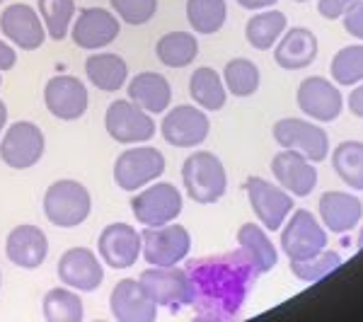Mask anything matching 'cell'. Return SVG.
<instances>
[{"label": "cell", "instance_id": "19", "mask_svg": "<svg viewBox=\"0 0 363 322\" xmlns=\"http://www.w3.org/2000/svg\"><path fill=\"white\" fill-rule=\"evenodd\" d=\"M140 231L128 223H109L97 238L99 260L112 269H131L140 257Z\"/></svg>", "mask_w": 363, "mask_h": 322}, {"label": "cell", "instance_id": "2", "mask_svg": "<svg viewBox=\"0 0 363 322\" xmlns=\"http://www.w3.org/2000/svg\"><path fill=\"white\" fill-rule=\"evenodd\" d=\"M182 184L191 201L196 204H216L228 191V172L225 165L211 150H194L182 165Z\"/></svg>", "mask_w": 363, "mask_h": 322}, {"label": "cell", "instance_id": "40", "mask_svg": "<svg viewBox=\"0 0 363 322\" xmlns=\"http://www.w3.org/2000/svg\"><path fill=\"white\" fill-rule=\"evenodd\" d=\"M359 0H318V13L325 20H339L351 5H356Z\"/></svg>", "mask_w": 363, "mask_h": 322}, {"label": "cell", "instance_id": "25", "mask_svg": "<svg viewBox=\"0 0 363 322\" xmlns=\"http://www.w3.org/2000/svg\"><path fill=\"white\" fill-rule=\"evenodd\" d=\"M320 218L330 233L344 235L361 223L363 204L359 196L349 194V191H325L320 196Z\"/></svg>", "mask_w": 363, "mask_h": 322}, {"label": "cell", "instance_id": "41", "mask_svg": "<svg viewBox=\"0 0 363 322\" xmlns=\"http://www.w3.org/2000/svg\"><path fill=\"white\" fill-rule=\"evenodd\" d=\"M15 63H17V51L13 49V44H8V42L0 39V73L13 70Z\"/></svg>", "mask_w": 363, "mask_h": 322}, {"label": "cell", "instance_id": "23", "mask_svg": "<svg viewBox=\"0 0 363 322\" xmlns=\"http://www.w3.org/2000/svg\"><path fill=\"white\" fill-rule=\"evenodd\" d=\"M126 95L133 104L145 109L148 114H165L172 104V85L162 73L155 70H143L136 73L126 83Z\"/></svg>", "mask_w": 363, "mask_h": 322}, {"label": "cell", "instance_id": "30", "mask_svg": "<svg viewBox=\"0 0 363 322\" xmlns=\"http://www.w3.org/2000/svg\"><path fill=\"white\" fill-rule=\"evenodd\" d=\"M155 56L167 68H186L199 56V39L191 32H167L157 39Z\"/></svg>", "mask_w": 363, "mask_h": 322}, {"label": "cell", "instance_id": "33", "mask_svg": "<svg viewBox=\"0 0 363 322\" xmlns=\"http://www.w3.org/2000/svg\"><path fill=\"white\" fill-rule=\"evenodd\" d=\"M186 22L194 34H216L228 20L225 0H186Z\"/></svg>", "mask_w": 363, "mask_h": 322}, {"label": "cell", "instance_id": "22", "mask_svg": "<svg viewBox=\"0 0 363 322\" xmlns=\"http://www.w3.org/2000/svg\"><path fill=\"white\" fill-rule=\"evenodd\" d=\"M5 255L20 269H39L49 257V238L39 226L22 223L15 226L5 238Z\"/></svg>", "mask_w": 363, "mask_h": 322}, {"label": "cell", "instance_id": "16", "mask_svg": "<svg viewBox=\"0 0 363 322\" xmlns=\"http://www.w3.org/2000/svg\"><path fill=\"white\" fill-rule=\"evenodd\" d=\"M44 104L51 112V116L61 121H78L85 116L87 104H90V95L87 87L75 75H54L49 83L44 85Z\"/></svg>", "mask_w": 363, "mask_h": 322}, {"label": "cell", "instance_id": "12", "mask_svg": "<svg viewBox=\"0 0 363 322\" xmlns=\"http://www.w3.org/2000/svg\"><path fill=\"white\" fill-rule=\"evenodd\" d=\"M160 133L174 148H199L211 133V119L201 107L177 104L162 114Z\"/></svg>", "mask_w": 363, "mask_h": 322}, {"label": "cell", "instance_id": "13", "mask_svg": "<svg viewBox=\"0 0 363 322\" xmlns=\"http://www.w3.org/2000/svg\"><path fill=\"white\" fill-rule=\"evenodd\" d=\"M140 284L157 308H167L169 313H179L184 306H191V281L186 269L182 267H148L140 274Z\"/></svg>", "mask_w": 363, "mask_h": 322}, {"label": "cell", "instance_id": "4", "mask_svg": "<svg viewBox=\"0 0 363 322\" xmlns=\"http://www.w3.org/2000/svg\"><path fill=\"white\" fill-rule=\"evenodd\" d=\"M140 257L150 267H174L189 257L191 235L177 221L165 226H143L140 231Z\"/></svg>", "mask_w": 363, "mask_h": 322}, {"label": "cell", "instance_id": "21", "mask_svg": "<svg viewBox=\"0 0 363 322\" xmlns=\"http://www.w3.org/2000/svg\"><path fill=\"white\" fill-rule=\"evenodd\" d=\"M272 174L294 196H310L318 187V167L298 150H279L272 160Z\"/></svg>", "mask_w": 363, "mask_h": 322}, {"label": "cell", "instance_id": "48", "mask_svg": "<svg viewBox=\"0 0 363 322\" xmlns=\"http://www.w3.org/2000/svg\"><path fill=\"white\" fill-rule=\"evenodd\" d=\"M0 286H3V274H0Z\"/></svg>", "mask_w": 363, "mask_h": 322}, {"label": "cell", "instance_id": "6", "mask_svg": "<svg viewBox=\"0 0 363 322\" xmlns=\"http://www.w3.org/2000/svg\"><path fill=\"white\" fill-rule=\"evenodd\" d=\"M131 213L136 216L140 226H165L179 218L184 209L182 191L172 182H150L143 189L133 191Z\"/></svg>", "mask_w": 363, "mask_h": 322}, {"label": "cell", "instance_id": "43", "mask_svg": "<svg viewBox=\"0 0 363 322\" xmlns=\"http://www.w3.org/2000/svg\"><path fill=\"white\" fill-rule=\"evenodd\" d=\"M240 8L245 10H252V13H259V10H267V8H274L279 0H235Z\"/></svg>", "mask_w": 363, "mask_h": 322}, {"label": "cell", "instance_id": "28", "mask_svg": "<svg viewBox=\"0 0 363 322\" xmlns=\"http://www.w3.org/2000/svg\"><path fill=\"white\" fill-rule=\"evenodd\" d=\"M189 97L203 112H220L228 102V90L223 75L211 66H201L189 78Z\"/></svg>", "mask_w": 363, "mask_h": 322}, {"label": "cell", "instance_id": "15", "mask_svg": "<svg viewBox=\"0 0 363 322\" xmlns=\"http://www.w3.org/2000/svg\"><path fill=\"white\" fill-rule=\"evenodd\" d=\"M56 274L63 286L80 294H92L104 281V262L90 248H70L58 257Z\"/></svg>", "mask_w": 363, "mask_h": 322}, {"label": "cell", "instance_id": "47", "mask_svg": "<svg viewBox=\"0 0 363 322\" xmlns=\"http://www.w3.org/2000/svg\"><path fill=\"white\" fill-rule=\"evenodd\" d=\"M0 85H3V73H0Z\"/></svg>", "mask_w": 363, "mask_h": 322}, {"label": "cell", "instance_id": "7", "mask_svg": "<svg viewBox=\"0 0 363 322\" xmlns=\"http://www.w3.org/2000/svg\"><path fill=\"white\" fill-rule=\"evenodd\" d=\"M327 248V228L308 209L291 211V218L281 226V250L291 262H301Z\"/></svg>", "mask_w": 363, "mask_h": 322}, {"label": "cell", "instance_id": "20", "mask_svg": "<svg viewBox=\"0 0 363 322\" xmlns=\"http://www.w3.org/2000/svg\"><path fill=\"white\" fill-rule=\"evenodd\" d=\"M109 310L119 322H155L157 303L140 279H121L109 294Z\"/></svg>", "mask_w": 363, "mask_h": 322}, {"label": "cell", "instance_id": "14", "mask_svg": "<svg viewBox=\"0 0 363 322\" xmlns=\"http://www.w3.org/2000/svg\"><path fill=\"white\" fill-rule=\"evenodd\" d=\"M121 34V20L107 8H83L75 13L70 25V34L78 49L85 51H102L114 44Z\"/></svg>", "mask_w": 363, "mask_h": 322}, {"label": "cell", "instance_id": "38", "mask_svg": "<svg viewBox=\"0 0 363 322\" xmlns=\"http://www.w3.org/2000/svg\"><path fill=\"white\" fill-rule=\"evenodd\" d=\"M109 8L121 22L140 27L157 15V0H109Z\"/></svg>", "mask_w": 363, "mask_h": 322}, {"label": "cell", "instance_id": "9", "mask_svg": "<svg viewBox=\"0 0 363 322\" xmlns=\"http://www.w3.org/2000/svg\"><path fill=\"white\" fill-rule=\"evenodd\" d=\"M104 128H107L109 138H114L121 145H138L148 143L155 136L157 126L153 114L140 109L131 99H114L107 107L104 114Z\"/></svg>", "mask_w": 363, "mask_h": 322}, {"label": "cell", "instance_id": "44", "mask_svg": "<svg viewBox=\"0 0 363 322\" xmlns=\"http://www.w3.org/2000/svg\"><path fill=\"white\" fill-rule=\"evenodd\" d=\"M5 126H8V104L0 99V136H3Z\"/></svg>", "mask_w": 363, "mask_h": 322}, {"label": "cell", "instance_id": "10", "mask_svg": "<svg viewBox=\"0 0 363 322\" xmlns=\"http://www.w3.org/2000/svg\"><path fill=\"white\" fill-rule=\"evenodd\" d=\"M245 191H247V201L255 211L257 221L267 228V231H281L286 218L294 211V194L286 191L284 187L272 184L264 177H247L245 179Z\"/></svg>", "mask_w": 363, "mask_h": 322}, {"label": "cell", "instance_id": "1", "mask_svg": "<svg viewBox=\"0 0 363 322\" xmlns=\"http://www.w3.org/2000/svg\"><path fill=\"white\" fill-rule=\"evenodd\" d=\"M186 274L191 281V306L203 320L235 318L259 277L240 248L235 252L189 262Z\"/></svg>", "mask_w": 363, "mask_h": 322}, {"label": "cell", "instance_id": "8", "mask_svg": "<svg viewBox=\"0 0 363 322\" xmlns=\"http://www.w3.org/2000/svg\"><path fill=\"white\" fill-rule=\"evenodd\" d=\"M46 138L34 121H15L0 136V160L13 170H29L44 157Z\"/></svg>", "mask_w": 363, "mask_h": 322}, {"label": "cell", "instance_id": "37", "mask_svg": "<svg viewBox=\"0 0 363 322\" xmlns=\"http://www.w3.org/2000/svg\"><path fill=\"white\" fill-rule=\"evenodd\" d=\"M342 265V255L337 250H320L318 255L308 257V260L301 262H291V272H294L296 279L306 281V284H315V281L325 279L330 272Z\"/></svg>", "mask_w": 363, "mask_h": 322}, {"label": "cell", "instance_id": "39", "mask_svg": "<svg viewBox=\"0 0 363 322\" xmlns=\"http://www.w3.org/2000/svg\"><path fill=\"white\" fill-rule=\"evenodd\" d=\"M342 22H344V29H347L351 37H356L363 42V0H359L356 5H351L347 13L342 15Z\"/></svg>", "mask_w": 363, "mask_h": 322}, {"label": "cell", "instance_id": "42", "mask_svg": "<svg viewBox=\"0 0 363 322\" xmlns=\"http://www.w3.org/2000/svg\"><path fill=\"white\" fill-rule=\"evenodd\" d=\"M349 112L363 119V83L354 85V90L349 92Z\"/></svg>", "mask_w": 363, "mask_h": 322}, {"label": "cell", "instance_id": "32", "mask_svg": "<svg viewBox=\"0 0 363 322\" xmlns=\"http://www.w3.org/2000/svg\"><path fill=\"white\" fill-rule=\"evenodd\" d=\"M332 167L344 184L363 191V140H342L332 153Z\"/></svg>", "mask_w": 363, "mask_h": 322}, {"label": "cell", "instance_id": "18", "mask_svg": "<svg viewBox=\"0 0 363 322\" xmlns=\"http://www.w3.org/2000/svg\"><path fill=\"white\" fill-rule=\"evenodd\" d=\"M298 107L301 112L310 116L313 121L327 124L335 121L339 114L344 112V95L342 90L330 83L322 75H310L298 87Z\"/></svg>", "mask_w": 363, "mask_h": 322}, {"label": "cell", "instance_id": "5", "mask_svg": "<svg viewBox=\"0 0 363 322\" xmlns=\"http://www.w3.org/2000/svg\"><path fill=\"white\" fill-rule=\"evenodd\" d=\"M165 167L167 162L162 150L148 143H138L136 148H126L124 153H119L114 160V182L121 191L133 194L160 179L165 174Z\"/></svg>", "mask_w": 363, "mask_h": 322}, {"label": "cell", "instance_id": "34", "mask_svg": "<svg viewBox=\"0 0 363 322\" xmlns=\"http://www.w3.org/2000/svg\"><path fill=\"white\" fill-rule=\"evenodd\" d=\"M223 83H225L228 95L252 97L259 90V83H262L259 68H257V63H252L250 58H233L223 68Z\"/></svg>", "mask_w": 363, "mask_h": 322}, {"label": "cell", "instance_id": "35", "mask_svg": "<svg viewBox=\"0 0 363 322\" xmlns=\"http://www.w3.org/2000/svg\"><path fill=\"white\" fill-rule=\"evenodd\" d=\"M37 10L46 27V37L63 42L75 20V0H39Z\"/></svg>", "mask_w": 363, "mask_h": 322}, {"label": "cell", "instance_id": "29", "mask_svg": "<svg viewBox=\"0 0 363 322\" xmlns=\"http://www.w3.org/2000/svg\"><path fill=\"white\" fill-rule=\"evenodd\" d=\"M286 29H289V17L281 13V10L267 8L247 20V25H245V39H247L252 49L269 51L272 46H277Z\"/></svg>", "mask_w": 363, "mask_h": 322}, {"label": "cell", "instance_id": "36", "mask_svg": "<svg viewBox=\"0 0 363 322\" xmlns=\"http://www.w3.org/2000/svg\"><path fill=\"white\" fill-rule=\"evenodd\" d=\"M330 73L332 80L344 87L363 83V44H351L339 49L332 58Z\"/></svg>", "mask_w": 363, "mask_h": 322}, {"label": "cell", "instance_id": "3", "mask_svg": "<svg viewBox=\"0 0 363 322\" xmlns=\"http://www.w3.org/2000/svg\"><path fill=\"white\" fill-rule=\"evenodd\" d=\"M90 189L78 179H56L44 194V216L56 228H78L90 218Z\"/></svg>", "mask_w": 363, "mask_h": 322}, {"label": "cell", "instance_id": "26", "mask_svg": "<svg viewBox=\"0 0 363 322\" xmlns=\"http://www.w3.org/2000/svg\"><path fill=\"white\" fill-rule=\"evenodd\" d=\"M85 75L97 90L116 92L128 83V66L114 51H95L85 61Z\"/></svg>", "mask_w": 363, "mask_h": 322}, {"label": "cell", "instance_id": "27", "mask_svg": "<svg viewBox=\"0 0 363 322\" xmlns=\"http://www.w3.org/2000/svg\"><path fill=\"white\" fill-rule=\"evenodd\" d=\"M238 248L250 257L259 277L267 272H272V269L279 265V252H277V248H274L272 238L267 235V228L262 223L259 226L257 223L240 226Z\"/></svg>", "mask_w": 363, "mask_h": 322}, {"label": "cell", "instance_id": "46", "mask_svg": "<svg viewBox=\"0 0 363 322\" xmlns=\"http://www.w3.org/2000/svg\"><path fill=\"white\" fill-rule=\"evenodd\" d=\"M294 3H310V0H294Z\"/></svg>", "mask_w": 363, "mask_h": 322}, {"label": "cell", "instance_id": "45", "mask_svg": "<svg viewBox=\"0 0 363 322\" xmlns=\"http://www.w3.org/2000/svg\"><path fill=\"white\" fill-rule=\"evenodd\" d=\"M356 245H359V248H363V226H361V233H359V243H356Z\"/></svg>", "mask_w": 363, "mask_h": 322}, {"label": "cell", "instance_id": "49", "mask_svg": "<svg viewBox=\"0 0 363 322\" xmlns=\"http://www.w3.org/2000/svg\"><path fill=\"white\" fill-rule=\"evenodd\" d=\"M0 3H5V0H0Z\"/></svg>", "mask_w": 363, "mask_h": 322}, {"label": "cell", "instance_id": "17", "mask_svg": "<svg viewBox=\"0 0 363 322\" xmlns=\"http://www.w3.org/2000/svg\"><path fill=\"white\" fill-rule=\"evenodd\" d=\"M0 32L22 51H34L46 42V27L39 10L27 3H13L0 13Z\"/></svg>", "mask_w": 363, "mask_h": 322}, {"label": "cell", "instance_id": "11", "mask_svg": "<svg viewBox=\"0 0 363 322\" xmlns=\"http://www.w3.org/2000/svg\"><path fill=\"white\" fill-rule=\"evenodd\" d=\"M274 140L281 148L298 150L310 162H322L330 155V136L313 119H298L286 116L274 124Z\"/></svg>", "mask_w": 363, "mask_h": 322}, {"label": "cell", "instance_id": "24", "mask_svg": "<svg viewBox=\"0 0 363 322\" xmlns=\"http://www.w3.org/2000/svg\"><path fill=\"white\" fill-rule=\"evenodd\" d=\"M318 51L320 44L315 32H310L308 27H291L277 42L274 61L284 70H303L313 66L315 58H318Z\"/></svg>", "mask_w": 363, "mask_h": 322}, {"label": "cell", "instance_id": "31", "mask_svg": "<svg viewBox=\"0 0 363 322\" xmlns=\"http://www.w3.org/2000/svg\"><path fill=\"white\" fill-rule=\"evenodd\" d=\"M42 313L46 322H80L85 318L80 291L70 289V286H56V289L46 291Z\"/></svg>", "mask_w": 363, "mask_h": 322}]
</instances>
